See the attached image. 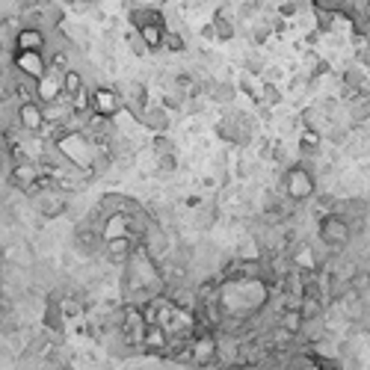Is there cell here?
Masks as SVG:
<instances>
[{
	"instance_id": "277c9868",
	"label": "cell",
	"mask_w": 370,
	"mask_h": 370,
	"mask_svg": "<svg viewBox=\"0 0 370 370\" xmlns=\"http://www.w3.org/2000/svg\"><path fill=\"white\" fill-rule=\"evenodd\" d=\"M122 107H125V101L110 86H98L89 95V110H92V115H101V119H115L122 113Z\"/></svg>"
},
{
	"instance_id": "7c38bea8",
	"label": "cell",
	"mask_w": 370,
	"mask_h": 370,
	"mask_svg": "<svg viewBox=\"0 0 370 370\" xmlns=\"http://www.w3.org/2000/svg\"><path fill=\"white\" fill-rule=\"evenodd\" d=\"M143 122H145L151 130H163V128H166V113H163V107H148V110L143 113Z\"/></svg>"
},
{
	"instance_id": "7a4b0ae2",
	"label": "cell",
	"mask_w": 370,
	"mask_h": 370,
	"mask_svg": "<svg viewBox=\"0 0 370 370\" xmlns=\"http://www.w3.org/2000/svg\"><path fill=\"white\" fill-rule=\"evenodd\" d=\"M317 192V181H314V175H311L302 163H297V166H290L287 172H284V196H287V202H308L311 196Z\"/></svg>"
},
{
	"instance_id": "4fadbf2b",
	"label": "cell",
	"mask_w": 370,
	"mask_h": 370,
	"mask_svg": "<svg viewBox=\"0 0 370 370\" xmlns=\"http://www.w3.org/2000/svg\"><path fill=\"white\" fill-rule=\"evenodd\" d=\"M160 48H166V51H172V53H181V51L187 48V42H184V36L166 33V36H163V45H160Z\"/></svg>"
},
{
	"instance_id": "3957f363",
	"label": "cell",
	"mask_w": 370,
	"mask_h": 370,
	"mask_svg": "<svg viewBox=\"0 0 370 370\" xmlns=\"http://www.w3.org/2000/svg\"><path fill=\"white\" fill-rule=\"evenodd\" d=\"M317 237H320V246H326L329 252H338L353 240V235H349V225L338 217V213H326V217L317 222Z\"/></svg>"
},
{
	"instance_id": "8fae6325",
	"label": "cell",
	"mask_w": 370,
	"mask_h": 370,
	"mask_svg": "<svg viewBox=\"0 0 370 370\" xmlns=\"http://www.w3.org/2000/svg\"><path fill=\"white\" fill-rule=\"evenodd\" d=\"M213 33H217V38H222V42H228V38H235V27H231V21L222 15V12H217L213 15Z\"/></svg>"
},
{
	"instance_id": "52a82bcc",
	"label": "cell",
	"mask_w": 370,
	"mask_h": 370,
	"mask_svg": "<svg viewBox=\"0 0 370 370\" xmlns=\"http://www.w3.org/2000/svg\"><path fill=\"white\" fill-rule=\"evenodd\" d=\"M48 36L42 30H18L15 33V48L18 53H45Z\"/></svg>"
},
{
	"instance_id": "5b68a950",
	"label": "cell",
	"mask_w": 370,
	"mask_h": 370,
	"mask_svg": "<svg viewBox=\"0 0 370 370\" xmlns=\"http://www.w3.org/2000/svg\"><path fill=\"white\" fill-rule=\"evenodd\" d=\"M12 68L38 83L48 74V60H45V53H15Z\"/></svg>"
},
{
	"instance_id": "30bf717a",
	"label": "cell",
	"mask_w": 370,
	"mask_h": 370,
	"mask_svg": "<svg viewBox=\"0 0 370 370\" xmlns=\"http://www.w3.org/2000/svg\"><path fill=\"white\" fill-rule=\"evenodd\" d=\"M104 258L110 264H128V258L133 255V249H136V240L133 237H125V240H113V243H104Z\"/></svg>"
},
{
	"instance_id": "8992f818",
	"label": "cell",
	"mask_w": 370,
	"mask_h": 370,
	"mask_svg": "<svg viewBox=\"0 0 370 370\" xmlns=\"http://www.w3.org/2000/svg\"><path fill=\"white\" fill-rule=\"evenodd\" d=\"M15 119H18V128L30 136H38L45 128V115H42V104H21L15 107Z\"/></svg>"
},
{
	"instance_id": "9c48e42d",
	"label": "cell",
	"mask_w": 370,
	"mask_h": 370,
	"mask_svg": "<svg viewBox=\"0 0 370 370\" xmlns=\"http://www.w3.org/2000/svg\"><path fill=\"white\" fill-rule=\"evenodd\" d=\"M128 21H130V27L140 33V30H145V27H154V24H163V15L158 12V9H151V6H133L130 12H128Z\"/></svg>"
},
{
	"instance_id": "6da1fadb",
	"label": "cell",
	"mask_w": 370,
	"mask_h": 370,
	"mask_svg": "<svg viewBox=\"0 0 370 370\" xmlns=\"http://www.w3.org/2000/svg\"><path fill=\"white\" fill-rule=\"evenodd\" d=\"M30 207L38 213V217L56 220V217H63V213L68 210V192H63L56 184H51V187H36V190L30 192Z\"/></svg>"
},
{
	"instance_id": "5bb4252c",
	"label": "cell",
	"mask_w": 370,
	"mask_h": 370,
	"mask_svg": "<svg viewBox=\"0 0 370 370\" xmlns=\"http://www.w3.org/2000/svg\"><path fill=\"white\" fill-rule=\"evenodd\" d=\"M128 45H130V51H133L136 56H148V53H151L148 45L143 42V36H140V33H128Z\"/></svg>"
},
{
	"instance_id": "ba28073f",
	"label": "cell",
	"mask_w": 370,
	"mask_h": 370,
	"mask_svg": "<svg viewBox=\"0 0 370 370\" xmlns=\"http://www.w3.org/2000/svg\"><path fill=\"white\" fill-rule=\"evenodd\" d=\"M9 184L24 192H33L38 187V169L33 163H15L9 172Z\"/></svg>"
}]
</instances>
